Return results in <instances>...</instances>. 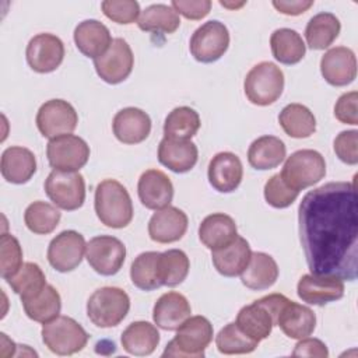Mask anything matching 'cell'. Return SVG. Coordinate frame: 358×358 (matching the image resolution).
I'll list each match as a JSON object with an SVG mask.
<instances>
[{
  "label": "cell",
  "instance_id": "6da1fadb",
  "mask_svg": "<svg viewBox=\"0 0 358 358\" xmlns=\"http://www.w3.org/2000/svg\"><path fill=\"white\" fill-rule=\"evenodd\" d=\"M357 204L355 180L330 182L303 196L298 208L299 239L312 274L357 278Z\"/></svg>",
  "mask_w": 358,
  "mask_h": 358
},
{
  "label": "cell",
  "instance_id": "7a4b0ae2",
  "mask_svg": "<svg viewBox=\"0 0 358 358\" xmlns=\"http://www.w3.org/2000/svg\"><path fill=\"white\" fill-rule=\"evenodd\" d=\"M94 207L99 221L109 228H124L133 220L131 197L127 189L115 179H105L98 183Z\"/></svg>",
  "mask_w": 358,
  "mask_h": 358
},
{
  "label": "cell",
  "instance_id": "3957f363",
  "mask_svg": "<svg viewBox=\"0 0 358 358\" xmlns=\"http://www.w3.org/2000/svg\"><path fill=\"white\" fill-rule=\"evenodd\" d=\"M213 324L204 316H190L178 329L176 336L166 344L162 357H204V350L213 340Z\"/></svg>",
  "mask_w": 358,
  "mask_h": 358
},
{
  "label": "cell",
  "instance_id": "277c9868",
  "mask_svg": "<svg viewBox=\"0 0 358 358\" xmlns=\"http://www.w3.org/2000/svg\"><path fill=\"white\" fill-rule=\"evenodd\" d=\"M130 298L117 287H102L92 292L87 302L88 319L101 329L117 326L129 313Z\"/></svg>",
  "mask_w": 358,
  "mask_h": 358
},
{
  "label": "cell",
  "instance_id": "5b68a950",
  "mask_svg": "<svg viewBox=\"0 0 358 358\" xmlns=\"http://www.w3.org/2000/svg\"><path fill=\"white\" fill-rule=\"evenodd\" d=\"M243 88L252 103L257 106L271 105L282 94L284 73L271 62H260L246 74Z\"/></svg>",
  "mask_w": 358,
  "mask_h": 358
},
{
  "label": "cell",
  "instance_id": "8992f818",
  "mask_svg": "<svg viewBox=\"0 0 358 358\" xmlns=\"http://www.w3.org/2000/svg\"><path fill=\"white\" fill-rule=\"evenodd\" d=\"M41 334L43 344L57 355H73L81 351L90 337L77 320L63 315L43 323Z\"/></svg>",
  "mask_w": 358,
  "mask_h": 358
},
{
  "label": "cell",
  "instance_id": "52a82bcc",
  "mask_svg": "<svg viewBox=\"0 0 358 358\" xmlns=\"http://www.w3.org/2000/svg\"><path fill=\"white\" fill-rule=\"evenodd\" d=\"M280 175L289 187L301 192L324 178L326 162L316 150H298L285 159Z\"/></svg>",
  "mask_w": 358,
  "mask_h": 358
},
{
  "label": "cell",
  "instance_id": "ba28073f",
  "mask_svg": "<svg viewBox=\"0 0 358 358\" xmlns=\"http://www.w3.org/2000/svg\"><path fill=\"white\" fill-rule=\"evenodd\" d=\"M43 187L53 204L62 210L74 211L85 201V180L80 172L53 169Z\"/></svg>",
  "mask_w": 358,
  "mask_h": 358
},
{
  "label": "cell",
  "instance_id": "9c48e42d",
  "mask_svg": "<svg viewBox=\"0 0 358 358\" xmlns=\"http://www.w3.org/2000/svg\"><path fill=\"white\" fill-rule=\"evenodd\" d=\"M228 46L229 31L217 20H210L201 24L193 32L189 43L192 56L201 63L217 62L228 50Z\"/></svg>",
  "mask_w": 358,
  "mask_h": 358
},
{
  "label": "cell",
  "instance_id": "30bf717a",
  "mask_svg": "<svg viewBox=\"0 0 358 358\" xmlns=\"http://www.w3.org/2000/svg\"><path fill=\"white\" fill-rule=\"evenodd\" d=\"M90 145L76 134H63L50 138L46 145V157L53 169L78 172L90 159Z\"/></svg>",
  "mask_w": 358,
  "mask_h": 358
},
{
  "label": "cell",
  "instance_id": "8fae6325",
  "mask_svg": "<svg viewBox=\"0 0 358 358\" xmlns=\"http://www.w3.org/2000/svg\"><path fill=\"white\" fill-rule=\"evenodd\" d=\"M88 264L101 275L116 274L126 259L124 243L110 235H98L88 241L85 246Z\"/></svg>",
  "mask_w": 358,
  "mask_h": 358
},
{
  "label": "cell",
  "instance_id": "7c38bea8",
  "mask_svg": "<svg viewBox=\"0 0 358 358\" xmlns=\"http://www.w3.org/2000/svg\"><path fill=\"white\" fill-rule=\"evenodd\" d=\"M35 122L43 137L55 138L73 133L78 123V115L67 101L49 99L38 109Z\"/></svg>",
  "mask_w": 358,
  "mask_h": 358
},
{
  "label": "cell",
  "instance_id": "4fadbf2b",
  "mask_svg": "<svg viewBox=\"0 0 358 358\" xmlns=\"http://www.w3.org/2000/svg\"><path fill=\"white\" fill-rule=\"evenodd\" d=\"M134 66V56L130 45L123 38H115L109 49L99 57L94 59L96 74L108 84L124 81Z\"/></svg>",
  "mask_w": 358,
  "mask_h": 358
},
{
  "label": "cell",
  "instance_id": "5bb4252c",
  "mask_svg": "<svg viewBox=\"0 0 358 358\" xmlns=\"http://www.w3.org/2000/svg\"><path fill=\"white\" fill-rule=\"evenodd\" d=\"M85 246L87 243L80 232L74 229L63 231L50 241L48 246V262L60 273L73 271L83 262Z\"/></svg>",
  "mask_w": 358,
  "mask_h": 358
},
{
  "label": "cell",
  "instance_id": "9a60e30c",
  "mask_svg": "<svg viewBox=\"0 0 358 358\" xmlns=\"http://www.w3.org/2000/svg\"><path fill=\"white\" fill-rule=\"evenodd\" d=\"M25 56L34 71L52 73L64 59V43L53 34H38L28 42Z\"/></svg>",
  "mask_w": 358,
  "mask_h": 358
},
{
  "label": "cell",
  "instance_id": "2e32d148",
  "mask_svg": "<svg viewBox=\"0 0 358 358\" xmlns=\"http://www.w3.org/2000/svg\"><path fill=\"white\" fill-rule=\"evenodd\" d=\"M320 73L333 87L351 84L357 77L355 53L345 46L329 49L320 59Z\"/></svg>",
  "mask_w": 358,
  "mask_h": 358
},
{
  "label": "cell",
  "instance_id": "e0dca14e",
  "mask_svg": "<svg viewBox=\"0 0 358 358\" xmlns=\"http://www.w3.org/2000/svg\"><path fill=\"white\" fill-rule=\"evenodd\" d=\"M298 296L309 303L323 306L344 296V282L337 277L305 274L296 285Z\"/></svg>",
  "mask_w": 358,
  "mask_h": 358
},
{
  "label": "cell",
  "instance_id": "ac0fdd59",
  "mask_svg": "<svg viewBox=\"0 0 358 358\" xmlns=\"http://www.w3.org/2000/svg\"><path fill=\"white\" fill-rule=\"evenodd\" d=\"M187 215L178 207L166 206L155 210L148 221V235L154 242L172 243L186 234Z\"/></svg>",
  "mask_w": 358,
  "mask_h": 358
},
{
  "label": "cell",
  "instance_id": "d6986e66",
  "mask_svg": "<svg viewBox=\"0 0 358 358\" xmlns=\"http://www.w3.org/2000/svg\"><path fill=\"white\" fill-rule=\"evenodd\" d=\"M210 185L220 193L236 190L243 178V166L239 157L229 151L215 154L207 171Z\"/></svg>",
  "mask_w": 358,
  "mask_h": 358
},
{
  "label": "cell",
  "instance_id": "ffe728a7",
  "mask_svg": "<svg viewBox=\"0 0 358 358\" xmlns=\"http://www.w3.org/2000/svg\"><path fill=\"white\" fill-rule=\"evenodd\" d=\"M137 193L145 208L159 210L171 204L173 199V185L162 171L147 169L138 179Z\"/></svg>",
  "mask_w": 358,
  "mask_h": 358
},
{
  "label": "cell",
  "instance_id": "44dd1931",
  "mask_svg": "<svg viewBox=\"0 0 358 358\" xmlns=\"http://www.w3.org/2000/svg\"><path fill=\"white\" fill-rule=\"evenodd\" d=\"M112 129L120 143L138 144L150 136L151 119L143 109L129 106L120 109L113 116Z\"/></svg>",
  "mask_w": 358,
  "mask_h": 358
},
{
  "label": "cell",
  "instance_id": "7402d4cb",
  "mask_svg": "<svg viewBox=\"0 0 358 358\" xmlns=\"http://www.w3.org/2000/svg\"><path fill=\"white\" fill-rule=\"evenodd\" d=\"M192 308L187 298L176 291L162 294L152 309L154 323L162 330H176L187 317H190Z\"/></svg>",
  "mask_w": 358,
  "mask_h": 358
},
{
  "label": "cell",
  "instance_id": "603a6c76",
  "mask_svg": "<svg viewBox=\"0 0 358 358\" xmlns=\"http://www.w3.org/2000/svg\"><path fill=\"white\" fill-rule=\"evenodd\" d=\"M275 324L280 326L287 337L301 340L313 333L316 315L310 308L288 299L281 308Z\"/></svg>",
  "mask_w": 358,
  "mask_h": 358
},
{
  "label": "cell",
  "instance_id": "cb8c5ba5",
  "mask_svg": "<svg viewBox=\"0 0 358 358\" xmlns=\"http://www.w3.org/2000/svg\"><path fill=\"white\" fill-rule=\"evenodd\" d=\"M74 43L87 57L102 56L112 43V36L105 24L98 20H84L74 29Z\"/></svg>",
  "mask_w": 358,
  "mask_h": 358
},
{
  "label": "cell",
  "instance_id": "d4e9b609",
  "mask_svg": "<svg viewBox=\"0 0 358 358\" xmlns=\"http://www.w3.org/2000/svg\"><path fill=\"white\" fill-rule=\"evenodd\" d=\"M199 150L190 140L164 137L158 145V161L176 173L189 172L197 162Z\"/></svg>",
  "mask_w": 358,
  "mask_h": 358
},
{
  "label": "cell",
  "instance_id": "484cf974",
  "mask_svg": "<svg viewBox=\"0 0 358 358\" xmlns=\"http://www.w3.org/2000/svg\"><path fill=\"white\" fill-rule=\"evenodd\" d=\"M0 171L3 178L10 183H27L36 172L35 155L25 147H8L1 154Z\"/></svg>",
  "mask_w": 358,
  "mask_h": 358
},
{
  "label": "cell",
  "instance_id": "4316f807",
  "mask_svg": "<svg viewBox=\"0 0 358 358\" xmlns=\"http://www.w3.org/2000/svg\"><path fill=\"white\" fill-rule=\"evenodd\" d=\"M238 236V228L234 218L224 213L207 215L199 227V238L210 250L228 246Z\"/></svg>",
  "mask_w": 358,
  "mask_h": 358
},
{
  "label": "cell",
  "instance_id": "83f0119b",
  "mask_svg": "<svg viewBox=\"0 0 358 358\" xmlns=\"http://www.w3.org/2000/svg\"><path fill=\"white\" fill-rule=\"evenodd\" d=\"M252 256L248 241L236 236L228 246L211 250V260L215 270L224 277L241 275Z\"/></svg>",
  "mask_w": 358,
  "mask_h": 358
},
{
  "label": "cell",
  "instance_id": "f1b7e54d",
  "mask_svg": "<svg viewBox=\"0 0 358 358\" xmlns=\"http://www.w3.org/2000/svg\"><path fill=\"white\" fill-rule=\"evenodd\" d=\"M235 323L246 336L257 343L267 338L271 334L273 326H275L271 312L260 299L245 305L238 312Z\"/></svg>",
  "mask_w": 358,
  "mask_h": 358
},
{
  "label": "cell",
  "instance_id": "f546056e",
  "mask_svg": "<svg viewBox=\"0 0 358 358\" xmlns=\"http://www.w3.org/2000/svg\"><path fill=\"white\" fill-rule=\"evenodd\" d=\"M278 278V266L275 260L264 253L255 252L246 268L241 274L242 284L253 291H262L270 288Z\"/></svg>",
  "mask_w": 358,
  "mask_h": 358
},
{
  "label": "cell",
  "instance_id": "4dcf8cb0",
  "mask_svg": "<svg viewBox=\"0 0 358 358\" xmlns=\"http://www.w3.org/2000/svg\"><path fill=\"white\" fill-rule=\"evenodd\" d=\"M120 343L126 352L137 357H145L152 354L159 344V333L150 322L138 320L130 323L123 330Z\"/></svg>",
  "mask_w": 358,
  "mask_h": 358
},
{
  "label": "cell",
  "instance_id": "1f68e13d",
  "mask_svg": "<svg viewBox=\"0 0 358 358\" xmlns=\"http://www.w3.org/2000/svg\"><path fill=\"white\" fill-rule=\"evenodd\" d=\"M287 148L281 138L275 136H262L256 138L248 150L250 166L259 171L277 168L285 159Z\"/></svg>",
  "mask_w": 358,
  "mask_h": 358
},
{
  "label": "cell",
  "instance_id": "d6a6232c",
  "mask_svg": "<svg viewBox=\"0 0 358 358\" xmlns=\"http://www.w3.org/2000/svg\"><path fill=\"white\" fill-rule=\"evenodd\" d=\"M341 29L340 20L331 13H319L313 15L305 28V39L310 49H327L338 36Z\"/></svg>",
  "mask_w": 358,
  "mask_h": 358
},
{
  "label": "cell",
  "instance_id": "836d02e7",
  "mask_svg": "<svg viewBox=\"0 0 358 358\" xmlns=\"http://www.w3.org/2000/svg\"><path fill=\"white\" fill-rule=\"evenodd\" d=\"M270 48L274 59L282 64L299 63L306 52L302 36L291 28H278L270 36Z\"/></svg>",
  "mask_w": 358,
  "mask_h": 358
},
{
  "label": "cell",
  "instance_id": "e575fe53",
  "mask_svg": "<svg viewBox=\"0 0 358 358\" xmlns=\"http://www.w3.org/2000/svg\"><path fill=\"white\" fill-rule=\"evenodd\" d=\"M278 123L292 138L310 137L316 130V119L309 108L301 103H288L278 115Z\"/></svg>",
  "mask_w": 358,
  "mask_h": 358
},
{
  "label": "cell",
  "instance_id": "d590c367",
  "mask_svg": "<svg viewBox=\"0 0 358 358\" xmlns=\"http://www.w3.org/2000/svg\"><path fill=\"white\" fill-rule=\"evenodd\" d=\"M22 308L27 316L38 323H48L59 316L62 309V298L53 285L46 287L35 296L22 299Z\"/></svg>",
  "mask_w": 358,
  "mask_h": 358
},
{
  "label": "cell",
  "instance_id": "8d00e7d4",
  "mask_svg": "<svg viewBox=\"0 0 358 358\" xmlns=\"http://www.w3.org/2000/svg\"><path fill=\"white\" fill-rule=\"evenodd\" d=\"M137 25L145 32L173 34L180 25V18L172 6L158 3L145 7V10L140 13Z\"/></svg>",
  "mask_w": 358,
  "mask_h": 358
},
{
  "label": "cell",
  "instance_id": "74e56055",
  "mask_svg": "<svg viewBox=\"0 0 358 358\" xmlns=\"http://www.w3.org/2000/svg\"><path fill=\"white\" fill-rule=\"evenodd\" d=\"M199 113L189 106L172 109L164 122V134L172 140H190L200 129Z\"/></svg>",
  "mask_w": 358,
  "mask_h": 358
},
{
  "label": "cell",
  "instance_id": "f35d334b",
  "mask_svg": "<svg viewBox=\"0 0 358 358\" xmlns=\"http://www.w3.org/2000/svg\"><path fill=\"white\" fill-rule=\"evenodd\" d=\"M159 252L140 253L131 263L130 278L131 282L143 289L152 291L162 285L159 278Z\"/></svg>",
  "mask_w": 358,
  "mask_h": 358
},
{
  "label": "cell",
  "instance_id": "ab89813d",
  "mask_svg": "<svg viewBox=\"0 0 358 358\" xmlns=\"http://www.w3.org/2000/svg\"><path fill=\"white\" fill-rule=\"evenodd\" d=\"M7 282L22 301L38 295L46 287V277L36 263L27 262Z\"/></svg>",
  "mask_w": 358,
  "mask_h": 358
},
{
  "label": "cell",
  "instance_id": "60d3db41",
  "mask_svg": "<svg viewBox=\"0 0 358 358\" xmlns=\"http://www.w3.org/2000/svg\"><path fill=\"white\" fill-rule=\"evenodd\" d=\"M60 211L42 200L31 203L24 213V222L27 228L38 235H48L56 229L60 221Z\"/></svg>",
  "mask_w": 358,
  "mask_h": 358
},
{
  "label": "cell",
  "instance_id": "b9f144b4",
  "mask_svg": "<svg viewBox=\"0 0 358 358\" xmlns=\"http://www.w3.org/2000/svg\"><path fill=\"white\" fill-rule=\"evenodd\" d=\"M158 267L162 285L176 287L186 280L190 268V262L183 250L169 249L159 253Z\"/></svg>",
  "mask_w": 358,
  "mask_h": 358
},
{
  "label": "cell",
  "instance_id": "7bdbcfd3",
  "mask_svg": "<svg viewBox=\"0 0 358 358\" xmlns=\"http://www.w3.org/2000/svg\"><path fill=\"white\" fill-rule=\"evenodd\" d=\"M215 345L221 354H250L259 345L257 341L246 336L235 322L224 326L215 336Z\"/></svg>",
  "mask_w": 358,
  "mask_h": 358
},
{
  "label": "cell",
  "instance_id": "ee69618b",
  "mask_svg": "<svg viewBox=\"0 0 358 358\" xmlns=\"http://www.w3.org/2000/svg\"><path fill=\"white\" fill-rule=\"evenodd\" d=\"M22 249L18 239L11 234H3L0 238V273L7 281L22 266Z\"/></svg>",
  "mask_w": 358,
  "mask_h": 358
},
{
  "label": "cell",
  "instance_id": "f6af8a7d",
  "mask_svg": "<svg viewBox=\"0 0 358 358\" xmlns=\"http://www.w3.org/2000/svg\"><path fill=\"white\" fill-rule=\"evenodd\" d=\"M299 192L289 187L280 173L273 175L264 185V199L274 208H285L291 206Z\"/></svg>",
  "mask_w": 358,
  "mask_h": 358
},
{
  "label": "cell",
  "instance_id": "bcb514c9",
  "mask_svg": "<svg viewBox=\"0 0 358 358\" xmlns=\"http://www.w3.org/2000/svg\"><path fill=\"white\" fill-rule=\"evenodd\" d=\"M101 8L109 20L123 25L136 22L141 13L136 0H105L101 3Z\"/></svg>",
  "mask_w": 358,
  "mask_h": 358
},
{
  "label": "cell",
  "instance_id": "7dc6e473",
  "mask_svg": "<svg viewBox=\"0 0 358 358\" xmlns=\"http://www.w3.org/2000/svg\"><path fill=\"white\" fill-rule=\"evenodd\" d=\"M333 148L340 161L348 165L358 164V131L344 130L334 138Z\"/></svg>",
  "mask_w": 358,
  "mask_h": 358
},
{
  "label": "cell",
  "instance_id": "c3c4849f",
  "mask_svg": "<svg viewBox=\"0 0 358 358\" xmlns=\"http://www.w3.org/2000/svg\"><path fill=\"white\" fill-rule=\"evenodd\" d=\"M357 101H358V92L350 91L343 94L336 105H334V116L338 122L345 124H358V112H357Z\"/></svg>",
  "mask_w": 358,
  "mask_h": 358
},
{
  "label": "cell",
  "instance_id": "681fc988",
  "mask_svg": "<svg viewBox=\"0 0 358 358\" xmlns=\"http://www.w3.org/2000/svg\"><path fill=\"white\" fill-rule=\"evenodd\" d=\"M171 6L178 14L193 21L204 18L211 10L210 0H173Z\"/></svg>",
  "mask_w": 358,
  "mask_h": 358
},
{
  "label": "cell",
  "instance_id": "f907efd6",
  "mask_svg": "<svg viewBox=\"0 0 358 358\" xmlns=\"http://www.w3.org/2000/svg\"><path fill=\"white\" fill-rule=\"evenodd\" d=\"M294 357H316V358H327L329 350L327 345L319 338H310L309 336L301 338L292 351Z\"/></svg>",
  "mask_w": 358,
  "mask_h": 358
},
{
  "label": "cell",
  "instance_id": "816d5d0a",
  "mask_svg": "<svg viewBox=\"0 0 358 358\" xmlns=\"http://www.w3.org/2000/svg\"><path fill=\"white\" fill-rule=\"evenodd\" d=\"M274 8L285 15H299L305 11H308L312 6V0H274L273 1Z\"/></svg>",
  "mask_w": 358,
  "mask_h": 358
},
{
  "label": "cell",
  "instance_id": "f5cc1de1",
  "mask_svg": "<svg viewBox=\"0 0 358 358\" xmlns=\"http://www.w3.org/2000/svg\"><path fill=\"white\" fill-rule=\"evenodd\" d=\"M220 4H221V6H224V7H228V8H238V7H242V6H243V4H245V1H242V3H238V4H236V3H235V4H234V3H227V1H220Z\"/></svg>",
  "mask_w": 358,
  "mask_h": 358
}]
</instances>
